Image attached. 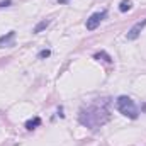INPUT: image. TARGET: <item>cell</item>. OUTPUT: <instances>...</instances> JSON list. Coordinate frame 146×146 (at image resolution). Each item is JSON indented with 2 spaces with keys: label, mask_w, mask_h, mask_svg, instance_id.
<instances>
[{
  "label": "cell",
  "mask_w": 146,
  "mask_h": 146,
  "mask_svg": "<svg viewBox=\"0 0 146 146\" xmlns=\"http://www.w3.org/2000/svg\"><path fill=\"white\" fill-rule=\"evenodd\" d=\"M41 60H44V58H49L51 56V51L49 49H42V51H39V54H37Z\"/></svg>",
  "instance_id": "cell-10"
},
{
  "label": "cell",
  "mask_w": 146,
  "mask_h": 146,
  "mask_svg": "<svg viewBox=\"0 0 146 146\" xmlns=\"http://www.w3.org/2000/svg\"><path fill=\"white\" fill-rule=\"evenodd\" d=\"M107 106H109V100L102 99V100H97V102L90 104L88 107H83L78 114L80 124L88 127V129H97L102 124H106L110 117Z\"/></svg>",
  "instance_id": "cell-1"
},
{
  "label": "cell",
  "mask_w": 146,
  "mask_h": 146,
  "mask_svg": "<svg viewBox=\"0 0 146 146\" xmlns=\"http://www.w3.org/2000/svg\"><path fill=\"white\" fill-rule=\"evenodd\" d=\"M49 22H51L49 19H44V21H41V22L37 24L36 27L33 29V33H34V34H39V33H42V31H44V29H46V27L49 26Z\"/></svg>",
  "instance_id": "cell-6"
},
{
  "label": "cell",
  "mask_w": 146,
  "mask_h": 146,
  "mask_svg": "<svg viewBox=\"0 0 146 146\" xmlns=\"http://www.w3.org/2000/svg\"><path fill=\"white\" fill-rule=\"evenodd\" d=\"M37 126H41V117H34V119H29L27 122H26V129H29V131H33L34 127Z\"/></svg>",
  "instance_id": "cell-7"
},
{
  "label": "cell",
  "mask_w": 146,
  "mask_h": 146,
  "mask_svg": "<svg viewBox=\"0 0 146 146\" xmlns=\"http://www.w3.org/2000/svg\"><path fill=\"white\" fill-rule=\"evenodd\" d=\"M133 9V2H129V0H122L121 3H119V10L121 12H127V10H131Z\"/></svg>",
  "instance_id": "cell-9"
},
{
  "label": "cell",
  "mask_w": 146,
  "mask_h": 146,
  "mask_svg": "<svg viewBox=\"0 0 146 146\" xmlns=\"http://www.w3.org/2000/svg\"><path fill=\"white\" fill-rule=\"evenodd\" d=\"M115 107H117V110H119L122 115H126V117H129V119H138V117H139L138 106H136L134 100H133L131 97H127V95H121V97H117V100H115Z\"/></svg>",
  "instance_id": "cell-2"
},
{
  "label": "cell",
  "mask_w": 146,
  "mask_h": 146,
  "mask_svg": "<svg viewBox=\"0 0 146 146\" xmlns=\"http://www.w3.org/2000/svg\"><path fill=\"white\" fill-rule=\"evenodd\" d=\"M12 5V0H0V9L3 7H10Z\"/></svg>",
  "instance_id": "cell-11"
},
{
  "label": "cell",
  "mask_w": 146,
  "mask_h": 146,
  "mask_svg": "<svg viewBox=\"0 0 146 146\" xmlns=\"http://www.w3.org/2000/svg\"><path fill=\"white\" fill-rule=\"evenodd\" d=\"M107 17V10H102V12H95V14H92L88 19H87V29L88 31H94V29H97L99 27V24L104 21Z\"/></svg>",
  "instance_id": "cell-3"
},
{
  "label": "cell",
  "mask_w": 146,
  "mask_h": 146,
  "mask_svg": "<svg viewBox=\"0 0 146 146\" xmlns=\"http://www.w3.org/2000/svg\"><path fill=\"white\" fill-rule=\"evenodd\" d=\"M145 27H146V19H143L141 22H136V24L129 29V33H127V41H136Z\"/></svg>",
  "instance_id": "cell-4"
},
{
  "label": "cell",
  "mask_w": 146,
  "mask_h": 146,
  "mask_svg": "<svg viewBox=\"0 0 146 146\" xmlns=\"http://www.w3.org/2000/svg\"><path fill=\"white\" fill-rule=\"evenodd\" d=\"M94 58H95V60H104V61H107V63H112V61H114V60L110 58V54H107L106 51H99V53H95Z\"/></svg>",
  "instance_id": "cell-8"
},
{
  "label": "cell",
  "mask_w": 146,
  "mask_h": 146,
  "mask_svg": "<svg viewBox=\"0 0 146 146\" xmlns=\"http://www.w3.org/2000/svg\"><path fill=\"white\" fill-rule=\"evenodd\" d=\"M14 36H15V31H10V33H7L5 36H0V48H3L5 44H9V42L14 39Z\"/></svg>",
  "instance_id": "cell-5"
}]
</instances>
